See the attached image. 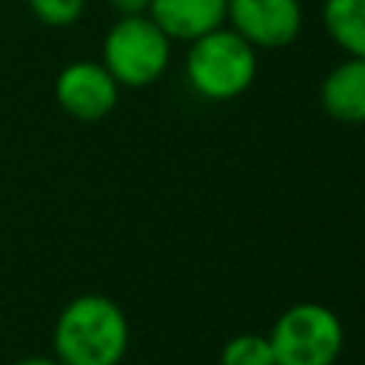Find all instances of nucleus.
Here are the masks:
<instances>
[{"label": "nucleus", "instance_id": "f257e3e1", "mask_svg": "<svg viewBox=\"0 0 365 365\" xmlns=\"http://www.w3.org/2000/svg\"><path fill=\"white\" fill-rule=\"evenodd\" d=\"M128 348L123 308L100 294L71 299L54 325V354L63 365H117Z\"/></svg>", "mask_w": 365, "mask_h": 365}, {"label": "nucleus", "instance_id": "f03ea898", "mask_svg": "<svg viewBox=\"0 0 365 365\" xmlns=\"http://www.w3.org/2000/svg\"><path fill=\"white\" fill-rule=\"evenodd\" d=\"M185 77L191 88L214 103L245 94L257 77V48L234 29L220 26L197 40L185 54Z\"/></svg>", "mask_w": 365, "mask_h": 365}, {"label": "nucleus", "instance_id": "7ed1b4c3", "mask_svg": "<svg viewBox=\"0 0 365 365\" xmlns=\"http://www.w3.org/2000/svg\"><path fill=\"white\" fill-rule=\"evenodd\" d=\"M168 63L171 40L148 14L120 17L103 40V66L117 86L145 88L165 74Z\"/></svg>", "mask_w": 365, "mask_h": 365}, {"label": "nucleus", "instance_id": "20e7f679", "mask_svg": "<svg viewBox=\"0 0 365 365\" xmlns=\"http://www.w3.org/2000/svg\"><path fill=\"white\" fill-rule=\"evenodd\" d=\"M277 365H334L345 345L342 319L319 302H297L268 334Z\"/></svg>", "mask_w": 365, "mask_h": 365}, {"label": "nucleus", "instance_id": "39448f33", "mask_svg": "<svg viewBox=\"0 0 365 365\" xmlns=\"http://www.w3.org/2000/svg\"><path fill=\"white\" fill-rule=\"evenodd\" d=\"M228 29L254 48H285L302 31L299 0H228Z\"/></svg>", "mask_w": 365, "mask_h": 365}, {"label": "nucleus", "instance_id": "423d86ee", "mask_svg": "<svg viewBox=\"0 0 365 365\" xmlns=\"http://www.w3.org/2000/svg\"><path fill=\"white\" fill-rule=\"evenodd\" d=\"M57 103L77 120H100L106 117L120 97L117 80L106 71L103 63H71L57 74L54 83Z\"/></svg>", "mask_w": 365, "mask_h": 365}, {"label": "nucleus", "instance_id": "0eeeda50", "mask_svg": "<svg viewBox=\"0 0 365 365\" xmlns=\"http://www.w3.org/2000/svg\"><path fill=\"white\" fill-rule=\"evenodd\" d=\"M228 0H151L148 17L168 34V40H197L225 26Z\"/></svg>", "mask_w": 365, "mask_h": 365}, {"label": "nucleus", "instance_id": "6e6552de", "mask_svg": "<svg viewBox=\"0 0 365 365\" xmlns=\"http://www.w3.org/2000/svg\"><path fill=\"white\" fill-rule=\"evenodd\" d=\"M328 117L345 125L365 123V57H348L328 71L319 88Z\"/></svg>", "mask_w": 365, "mask_h": 365}, {"label": "nucleus", "instance_id": "1a4fd4ad", "mask_svg": "<svg viewBox=\"0 0 365 365\" xmlns=\"http://www.w3.org/2000/svg\"><path fill=\"white\" fill-rule=\"evenodd\" d=\"M322 23L348 57H365V0H325Z\"/></svg>", "mask_w": 365, "mask_h": 365}, {"label": "nucleus", "instance_id": "9d476101", "mask_svg": "<svg viewBox=\"0 0 365 365\" xmlns=\"http://www.w3.org/2000/svg\"><path fill=\"white\" fill-rule=\"evenodd\" d=\"M220 365H277L268 336L262 334H240L228 339L220 351Z\"/></svg>", "mask_w": 365, "mask_h": 365}, {"label": "nucleus", "instance_id": "9b49d317", "mask_svg": "<svg viewBox=\"0 0 365 365\" xmlns=\"http://www.w3.org/2000/svg\"><path fill=\"white\" fill-rule=\"evenodd\" d=\"M34 17L48 26H68L83 14L86 0H29Z\"/></svg>", "mask_w": 365, "mask_h": 365}, {"label": "nucleus", "instance_id": "f8f14e48", "mask_svg": "<svg viewBox=\"0 0 365 365\" xmlns=\"http://www.w3.org/2000/svg\"><path fill=\"white\" fill-rule=\"evenodd\" d=\"M108 6H111L120 17H131V14H148L151 0H108Z\"/></svg>", "mask_w": 365, "mask_h": 365}, {"label": "nucleus", "instance_id": "ddd939ff", "mask_svg": "<svg viewBox=\"0 0 365 365\" xmlns=\"http://www.w3.org/2000/svg\"><path fill=\"white\" fill-rule=\"evenodd\" d=\"M14 365H63L60 359H51V356H29V359H20Z\"/></svg>", "mask_w": 365, "mask_h": 365}]
</instances>
